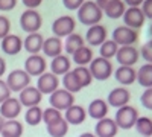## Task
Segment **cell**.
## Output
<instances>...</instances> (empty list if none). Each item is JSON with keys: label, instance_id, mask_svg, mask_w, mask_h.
<instances>
[{"label": "cell", "instance_id": "obj_1", "mask_svg": "<svg viewBox=\"0 0 152 137\" xmlns=\"http://www.w3.org/2000/svg\"><path fill=\"white\" fill-rule=\"evenodd\" d=\"M104 17V12L100 9L96 2L93 0H85L82 3V6L78 9V20L79 23H82L84 26H94V24H99L100 20Z\"/></svg>", "mask_w": 152, "mask_h": 137}, {"label": "cell", "instance_id": "obj_2", "mask_svg": "<svg viewBox=\"0 0 152 137\" xmlns=\"http://www.w3.org/2000/svg\"><path fill=\"white\" fill-rule=\"evenodd\" d=\"M88 69H90V73H91L93 79H97V81H107L114 73L111 61L105 59L102 56L93 58V61L88 64Z\"/></svg>", "mask_w": 152, "mask_h": 137}, {"label": "cell", "instance_id": "obj_3", "mask_svg": "<svg viewBox=\"0 0 152 137\" xmlns=\"http://www.w3.org/2000/svg\"><path fill=\"white\" fill-rule=\"evenodd\" d=\"M138 119V111L135 107H131V105H125V107H120L117 108V113H116V117H114V122L116 125L122 130H131L135 127V122Z\"/></svg>", "mask_w": 152, "mask_h": 137}, {"label": "cell", "instance_id": "obj_4", "mask_svg": "<svg viewBox=\"0 0 152 137\" xmlns=\"http://www.w3.org/2000/svg\"><path fill=\"white\" fill-rule=\"evenodd\" d=\"M20 26L24 32L34 34L38 32L40 28L43 26V18L40 15V12L37 9H26L20 15Z\"/></svg>", "mask_w": 152, "mask_h": 137}, {"label": "cell", "instance_id": "obj_5", "mask_svg": "<svg viewBox=\"0 0 152 137\" xmlns=\"http://www.w3.org/2000/svg\"><path fill=\"white\" fill-rule=\"evenodd\" d=\"M49 104L52 108H56L62 113L75 104V95L67 92L66 89H58L49 96Z\"/></svg>", "mask_w": 152, "mask_h": 137}, {"label": "cell", "instance_id": "obj_6", "mask_svg": "<svg viewBox=\"0 0 152 137\" xmlns=\"http://www.w3.org/2000/svg\"><path fill=\"white\" fill-rule=\"evenodd\" d=\"M29 84H31V76L24 72V69L12 70L6 78V85L9 87L11 93H20L23 89H26Z\"/></svg>", "mask_w": 152, "mask_h": 137}, {"label": "cell", "instance_id": "obj_7", "mask_svg": "<svg viewBox=\"0 0 152 137\" xmlns=\"http://www.w3.org/2000/svg\"><path fill=\"white\" fill-rule=\"evenodd\" d=\"M111 40L119 47H122V46H134L138 40V32L135 29H131L128 26H125V24H122V26H117L113 31V38Z\"/></svg>", "mask_w": 152, "mask_h": 137}, {"label": "cell", "instance_id": "obj_8", "mask_svg": "<svg viewBox=\"0 0 152 137\" xmlns=\"http://www.w3.org/2000/svg\"><path fill=\"white\" fill-rule=\"evenodd\" d=\"M76 21L72 15H61L52 23V34L58 38H66L75 32Z\"/></svg>", "mask_w": 152, "mask_h": 137}, {"label": "cell", "instance_id": "obj_9", "mask_svg": "<svg viewBox=\"0 0 152 137\" xmlns=\"http://www.w3.org/2000/svg\"><path fill=\"white\" fill-rule=\"evenodd\" d=\"M47 69V63L46 58L40 53L37 55H29L24 61V72H26L29 76H41Z\"/></svg>", "mask_w": 152, "mask_h": 137}, {"label": "cell", "instance_id": "obj_10", "mask_svg": "<svg viewBox=\"0 0 152 137\" xmlns=\"http://www.w3.org/2000/svg\"><path fill=\"white\" fill-rule=\"evenodd\" d=\"M35 87L40 90L41 95H52L55 90L59 89V78L52 72H44L41 76H38Z\"/></svg>", "mask_w": 152, "mask_h": 137}, {"label": "cell", "instance_id": "obj_11", "mask_svg": "<svg viewBox=\"0 0 152 137\" xmlns=\"http://www.w3.org/2000/svg\"><path fill=\"white\" fill-rule=\"evenodd\" d=\"M84 40L87 41L88 46H93V47H99L104 41L108 40V32L107 28L104 24H94V26H90L87 29V34L84 37Z\"/></svg>", "mask_w": 152, "mask_h": 137}, {"label": "cell", "instance_id": "obj_12", "mask_svg": "<svg viewBox=\"0 0 152 137\" xmlns=\"http://www.w3.org/2000/svg\"><path fill=\"white\" fill-rule=\"evenodd\" d=\"M131 99V93L126 87H116L113 89L110 93H108V97H107V104L108 107H113V108H120V107H125L128 105Z\"/></svg>", "mask_w": 152, "mask_h": 137}, {"label": "cell", "instance_id": "obj_13", "mask_svg": "<svg viewBox=\"0 0 152 137\" xmlns=\"http://www.w3.org/2000/svg\"><path fill=\"white\" fill-rule=\"evenodd\" d=\"M18 101L21 104V107H26V108H31V107H35V105H40L41 99H43V95L40 93V90L34 85H28L26 89H23L20 93H18Z\"/></svg>", "mask_w": 152, "mask_h": 137}, {"label": "cell", "instance_id": "obj_14", "mask_svg": "<svg viewBox=\"0 0 152 137\" xmlns=\"http://www.w3.org/2000/svg\"><path fill=\"white\" fill-rule=\"evenodd\" d=\"M21 104L17 97H8L5 102L0 104V116L5 120H14L20 116L21 113Z\"/></svg>", "mask_w": 152, "mask_h": 137}, {"label": "cell", "instance_id": "obj_15", "mask_svg": "<svg viewBox=\"0 0 152 137\" xmlns=\"http://www.w3.org/2000/svg\"><path fill=\"white\" fill-rule=\"evenodd\" d=\"M138 58H140V52L134 46H122V47H119V51L116 53V59L120 66L132 67L138 61Z\"/></svg>", "mask_w": 152, "mask_h": 137}, {"label": "cell", "instance_id": "obj_16", "mask_svg": "<svg viewBox=\"0 0 152 137\" xmlns=\"http://www.w3.org/2000/svg\"><path fill=\"white\" fill-rule=\"evenodd\" d=\"M146 21V17L143 14L142 8H126L123 14V23L125 26H128L131 29H140Z\"/></svg>", "mask_w": 152, "mask_h": 137}, {"label": "cell", "instance_id": "obj_17", "mask_svg": "<svg viewBox=\"0 0 152 137\" xmlns=\"http://www.w3.org/2000/svg\"><path fill=\"white\" fill-rule=\"evenodd\" d=\"M117 133H119V127L111 117H104V119L97 120L96 127H94L96 137H116Z\"/></svg>", "mask_w": 152, "mask_h": 137}, {"label": "cell", "instance_id": "obj_18", "mask_svg": "<svg viewBox=\"0 0 152 137\" xmlns=\"http://www.w3.org/2000/svg\"><path fill=\"white\" fill-rule=\"evenodd\" d=\"M114 78L119 84H122V87L131 85L137 81V70L134 67L129 66H119L116 70H114Z\"/></svg>", "mask_w": 152, "mask_h": 137}, {"label": "cell", "instance_id": "obj_19", "mask_svg": "<svg viewBox=\"0 0 152 137\" xmlns=\"http://www.w3.org/2000/svg\"><path fill=\"white\" fill-rule=\"evenodd\" d=\"M43 43H44V37H43L40 32L28 34L26 38L23 40V49H24L26 52H29L31 55H37V53L41 52Z\"/></svg>", "mask_w": 152, "mask_h": 137}, {"label": "cell", "instance_id": "obj_20", "mask_svg": "<svg viewBox=\"0 0 152 137\" xmlns=\"http://www.w3.org/2000/svg\"><path fill=\"white\" fill-rule=\"evenodd\" d=\"M2 51L6 55H18L23 51V40L15 34H9L2 40Z\"/></svg>", "mask_w": 152, "mask_h": 137}, {"label": "cell", "instance_id": "obj_21", "mask_svg": "<svg viewBox=\"0 0 152 137\" xmlns=\"http://www.w3.org/2000/svg\"><path fill=\"white\" fill-rule=\"evenodd\" d=\"M72 70V59L67 55H58L50 61V72L56 76H64L67 72Z\"/></svg>", "mask_w": 152, "mask_h": 137}, {"label": "cell", "instance_id": "obj_22", "mask_svg": "<svg viewBox=\"0 0 152 137\" xmlns=\"http://www.w3.org/2000/svg\"><path fill=\"white\" fill-rule=\"evenodd\" d=\"M108 110H110V107H108L107 101L97 97V99H93V101L90 102V105H88V108H87V114L94 120H100V119L107 117Z\"/></svg>", "mask_w": 152, "mask_h": 137}, {"label": "cell", "instance_id": "obj_23", "mask_svg": "<svg viewBox=\"0 0 152 137\" xmlns=\"http://www.w3.org/2000/svg\"><path fill=\"white\" fill-rule=\"evenodd\" d=\"M62 49H64V44H62L61 38H58V37H49V38H44L41 51L46 56L55 58L62 53Z\"/></svg>", "mask_w": 152, "mask_h": 137}, {"label": "cell", "instance_id": "obj_24", "mask_svg": "<svg viewBox=\"0 0 152 137\" xmlns=\"http://www.w3.org/2000/svg\"><path fill=\"white\" fill-rule=\"evenodd\" d=\"M87 117V110L81 105L73 104L70 108L64 111V119L67 120L69 125H81Z\"/></svg>", "mask_w": 152, "mask_h": 137}, {"label": "cell", "instance_id": "obj_25", "mask_svg": "<svg viewBox=\"0 0 152 137\" xmlns=\"http://www.w3.org/2000/svg\"><path fill=\"white\" fill-rule=\"evenodd\" d=\"M72 61L78 66H85L88 67V64L93 61V51L91 47H87V46H82L76 51L73 55H72Z\"/></svg>", "mask_w": 152, "mask_h": 137}, {"label": "cell", "instance_id": "obj_26", "mask_svg": "<svg viewBox=\"0 0 152 137\" xmlns=\"http://www.w3.org/2000/svg\"><path fill=\"white\" fill-rule=\"evenodd\" d=\"M2 137H21L23 136V123L20 120H5L2 128Z\"/></svg>", "mask_w": 152, "mask_h": 137}, {"label": "cell", "instance_id": "obj_27", "mask_svg": "<svg viewBox=\"0 0 152 137\" xmlns=\"http://www.w3.org/2000/svg\"><path fill=\"white\" fill-rule=\"evenodd\" d=\"M85 46V40L84 37L79 35V34H70L69 37H66V41H64V51L69 53V55H73L76 51H78L79 47Z\"/></svg>", "mask_w": 152, "mask_h": 137}, {"label": "cell", "instance_id": "obj_28", "mask_svg": "<svg viewBox=\"0 0 152 137\" xmlns=\"http://www.w3.org/2000/svg\"><path fill=\"white\" fill-rule=\"evenodd\" d=\"M125 11H126V5L123 3V0H113V2L104 9V14L108 18L117 20V18L123 17Z\"/></svg>", "mask_w": 152, "mask_h": 137}, {"label": "cell", "instance_id": "obj_29", "mask_svg": "<svg viewBox=\"0 0 152 137\" xmlns=\"http://www.w3.org/2000/svg\"><path fill=\"white\" fill-rule=\"evenodd\" d=\"M137 82L145 89L152 87V64H143L137 70Z\"/></svg>", "mask_w": 152, "mask_h": 137}, {"label": "cell", "instance_id": "obj_30", "mask_svg": "<svg viewBox=\"0 0 152 137\" xmlns=\"http://www.w3.org/2000/svg\"><path fill=\"white\" fill-rule=\"evenodd\" d=\"M46 131L50 137H66L69 133V123L62 117L59 122L52 123V125H46Z\"/></svg>", "mask_w": 152, "mask_h": 137}, {"label": "cell", "instance_id": "obj_31", "mask_svg": "<svg viewBox=\"0 0 152 137\" xmlns=\"http://www.w3.org/2000/svg\"><path fill=\"white\" fill-rule=\"evenodd\" d=\"M62 89H66L67 92H70V93H73V95L82 90V87H81L78 78L75 76L73 70L67 72L64 76H62Z\"/></svg>", "mask_w": 152, "mask_h": 137}, {"label": "cell", "instance_id": "obj_32", "mask_svg": "<svg viewBox=\"0 0 152 137\" xmlns=\"http://www.w3.org/2000/svg\"><path fill=\"white\" fill-rule=\"evenodd\" d=\"M24 120H26V123L31 127H37L38 123H41L43 122V110L40 108V105L28 108L26 114H24Z\"/></svg>", "mask_w": 152, "mask_h": 137}, {"label": "cell", "instance_id": "obj_33", "mask_svg": "<svg viewBox=\"0 0 152 137\" xmlns=\"http://www.w3.org/2000/svg\"><path fill=\"white\" fill-rule=\"evenodd\" d=\"M75 73V76L78 78L81 87L84 89V87H90L91 82H93V76H91V73H90V69L85 67V66H78V67H75L73 70Z\"/></svg>", "mask_w": 152, "mask_h": 137}, {"label": "cell", "instance_id": "obj_34", "mask_svg": "<svg viewBox=\"0 0 152 137\" xmlns=\"http://www.w3.org/2000/svg\"><path fill=\"white\" fill-rule=\"evenodd\" d=\"M135 130L143 137H152V119L148 116H138L135 122Z\"/></svg>", "mask_w": 152, "mask_h": 137}, {"label": "cell", "instance_id": "obj_35", "mask_svg": "<svg viewBox=\"0 0 152 137\" xmlns=\"http://www.w3.org/2000/svg\"><path fill=\"white\" fill-rule=\"evenodd\" d=\"M119 51V46L114 43L113 40H107L99 46V56H102L105 59L116 58V53Z\"/></svg>", "mask_w": 152, "mask_h": 137}, {"label": "cell", "instance_id": "obj_36", "mask_svg": "<svg viewBox=\"0 0 152 137\" xmlns=\"http://www.w3.org/2000/svg\"><path fill=\"white\" fill-rule=\"evenodd\" d=\"M62 117V113L61 111H58L56 108H52V107H49L46 110H43V122L46 123V125H52V123H56L59 122Z\"/></svg>", "mask_w": 152, "mask_h": 137}, {"label": "cell", "instance_id": "obj_37", "mask_svg": "<svg viewBox=\"0 0 152 137\" xmlns=\"http://www.w3.org/2000/svg\"><path fill=\"white\" fill-rule=\"evenodd\" d=\"M138 52H140V56L146 61L148 64H152V40L146 41Z\"/></svg>", "mask_w": 152, "mask_h": 137}, {"label": "cell", "instance_id": "obj_38", "mask_svg": "<svg viewBox=\"0 0 152 137\" xmlns=\"http://www.w3.org/2000/svg\"><path fill=\"white\" fill-rule=\"evenodd\" d=\"M11 31V21L8 17L0 15V40H3L6 35H9Z\"/></svg>", "mask_w": 152, "mask_h": 137}, {"label": "cell", "instance_id": "obj_39", "mask_svg": "<svg viewBox=\"0 0 152 137\" xmlns=\"http://www.w3.org/2000/svg\"><path fill=\"white\" fill-rule=\"evenodd\" d=\"M140 102L145 108L148 110H152V87H149V89H145L142 97H140Z\"/></svg>", "mask_w": 152, "mask_h": 137}, {"label": "cell", "instance_id": "obj_40", "mask_svg": "<svg viewBox=\"0 0 152 137\" xmlns=\"http://www.w3.org/2000/svg\"><path fill=\"white\" fill-rule=\"evenodd\" d=\"M8 97H11V90L6 85V81H3L2 78H0V104L5 102Z\"/></svg>", "mask_w": 152, "mask_h": 137}, {"label": "cell", "instance_id": "obj_41", "mask_svg": "<svg viewBox=\"0 0 152 137\" xmlns=\"http://www.w3.org/2000/svg\"><path fill=\"white\" fill-rule=\"evenodd\" d=\"M85 0H62V5L69 11H78Z\"/></svg>", "mask_w": 152, "mask_h": 137}, {"label": "cell", "instance_id": "obj_42", "mask_svg": "<svg viewBox=\"0 0 152 137\" xmlns=\"http://www.w3.org/2000/svg\"><path fill=\"white\" fill-rule=\"evenodd\" d=\"M140 8H142V11H143L145 17L149 18V20H152V0H145Z\"/></svg>", "mask_w": 152, "mask_h": 137}, {"label": "cell", "instance_id": "obj_43", "mask_svg": "<svg viewBox=\"0 0 152 137\" xmlns=\"http://www.w3.org/2000/svg\"><path fill=\"white\" fill-rule=\"evenodd\" d=\"M17 6V0H0V11H12Z\"/></svg>", "mask_w": 152, "mask_h": 137}, {"label": "cell", "instance_id": "obj_44", "mask_svg": "<svg viewBox=\"0 0 152 137\" xmlns=\"http://www.w3.org/2000/svg\"><path fill=\"white\" fill-rule=\"evenodd\" d=\"M23 5L26 6V9H37L43 3V0H21Z\"/></svg>", "mask_w": 152, "mask_h": 137}, {"label": "cell", "instance_id": "obj_45", "mask_svg": "<svg viewBox=\"0 0 152 137\" xmlns=\"http://www.w3.org/2000/svg\"><path fill=\"white\" fill-rule=\"evenodd\" d=\"M145 0H123L125 5H128V8H140Z\"/></svg>", "mask_w": 152, "mask_h": 137}, {"label": "cell", "instance_id": "obj_46", "mask_svg": "<svg viewBox=\"0 0 152 137\" xmlns=\"http://www.w3.org/2000/svg\"><path fill=\"white\" fill-rule=\"evenodd\" d=\"M94 2H96V5H97L100 9H102V12H104V9L113 2V0H94Z\"/></svg>", "mask_w": 152, "mask_h": 137}, {"label": "cell", "instance_id": "obj_47", "mask_svg": "<svg viewBox=\"0 0 152 137\" xmlns=\"http://www.w3.org/2000/svg\"><path fill=\"white\" fill-rule=\"evenodd\" d=\"M5 72H6V61L0 56V78L5 75Z\"/></svg>", "mask_w": 152, "mask_h": 137}, {"label": "cell", "instance_id": "obj_48", "mask_svg": "<svg viewBox=\"0 0 152 137\" xmlns=\"http://www.w3.org/2000/svg\"><path fill=\"white\" fill-rule=\"evenodd\" d=\"M79 137H96V134L94 133H82Z\"/></svg>", "mask_w": 152, "mask_h": 137}, {"label": "cell", "instance_id": "obj_49", "mask_svg": "<svg viewBox=\"0 0 152 137\" xmlns=\"http://www.w3.org/2000/svg\"><path fill=\"white\" fill-rule=\"evenodd\" d=\"M3 125H5V119L0 116V133H2V128H3Z\"/></svg>", "mask_w": 152, "mask_h": 137}, {"label": "cell", "instance_id": "obj_50", "mask_svg": "<svg viewBox=\"0 0 152 137\" xmlns=\"http://www.w3.org/2000/svg\"><path fill=\"white\" fill-rule=\"evenodd\" d=\"M149 35L152 37V23H151V26H149Z\"/></svg>", "mask_w": 152, "mask_h": 137}]
</instances>
